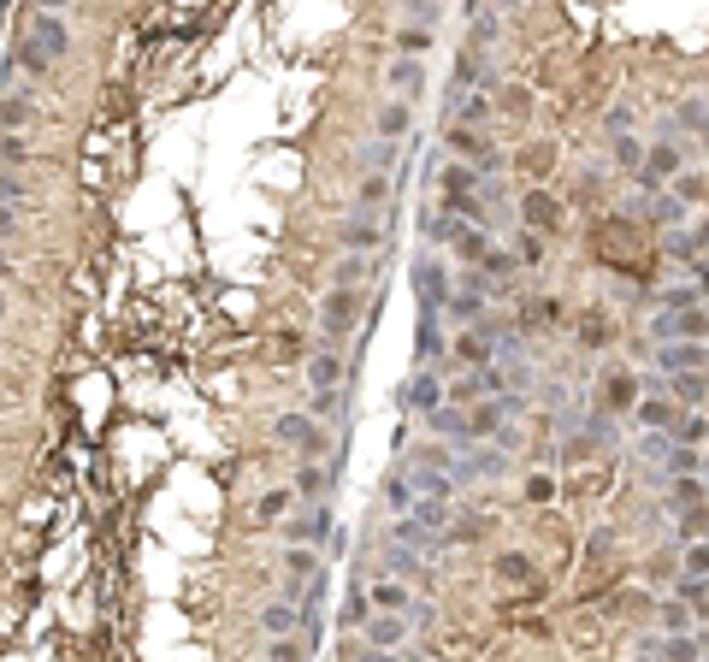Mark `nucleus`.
<instances>
[{"label":"nucleus","instance_id":"obj_27","mask_svg":"<svg viewBox=\"0 0 709 662\" xmlns=\"http://www.w3.org/2000/svg\"><path fill=\"white\" fill-rule=\"evenodd\" d=\"M290 503H296V491H290V485H272V491H260L255 521H260V527H284V521H290Z\"/></svg>","mask_w":709,"mask_h":662},{"label":"nucleus","instance_id":"obj_30","mask_svg":"<svg viewBox=\"0 0 709 662\" xmlns=\"http://www.w3.org/2000/svg\"><path fill=\"white\" fill-rule=\"evenodd\" d=\"M674 538H680V550H686V544H704V538H709V503H698V509H680Z\"/></svg>","mask_w":709,"mask_h":662},{"label":"nucleus","instance_id":"obj_6","mask_svg":"<svg viewBox=\"0 0 709 662\" xmlns=\"http://www.w3.org/2000/svg\"><path fill=\"white\" fill-rule=\"evenodd\" d=\"M302 373H308V391H314V397H337V391L349 385V361H343V349H308Z\"/></svg>","mask_w":709,"mask_h":662},{"label":"nucleus","instance_id":"obj_11","mask_svg":"<svg viewBox=\"0 0 709 662\" xmlns=\"http://www.w3.org/2000/svg\"><path fill=\"white\" fill-rule=\"evenodd\" d=\"M420 597H414V586L408 580H390V574H373L367 580V609L373 615H408Z\"/></svg>","mask_w":709,"mask_h":662},{"label":"nucleus","instance_id":"obj_8","mask_svg":"<svg viewBox=\"0 0 709 662\" xmlns=\"http://www.w3.org/2000/svg\"><path fill=\"white\" fill-rule=\"evenodd\" d=\"M349 639H361V645H373V651H402V645L414 639V621H408V615H367L361 633H349Z\"/></svg>","mask_w":709,"mask_h":662},{"label":"nucleus","instance_id":"obj_37","mask_svg":"<svg viewBox=\"0 0 709 662\" xmlns=\"http://www.w3.org/2000/svg\"><path fill=\"white\" fill-rule=\"evenodd\" d=\"M497 574H503L509 586H532V556H520V550H503V556H497Z\"/></svg>","mask_w":709,"mask_h":662},{"label":"nucleus","instance_id":"obj_29","mask_svg":"<svg viewBox=\"0 0 709 662\" xmlns=\"http://www.w3.org/2000/svg\"><path fill=\"white\" fill-rule=\"evenodd\" d=\"M314 426H320L314 414H296V408H290V414H278V420H272V438H278L284 450H302V438H308Z\"/></svg>","mask_w":709,"mask_h":662},{"label":"nucleus","instance_id":"obj_40","mask_svg":"<svg viewBox=\"0 0 709 662\" xmlns=\"http://www.w3.org/2000/svg\"><path fill=\"white\" fill-rule=\"evenodd\" d=\"M609 160H615V166H627V172H639V166H645V148H639V136H615Z\"/></svg>","mask_w":709,"mask_h":662},{"label":"nucleus","instance_id":"obj_25","mask_svg":"<svg viewBox=\"0 0 709 662\" xmlns=\"http://www.w3.org/2000/svg\"><path fill=\"white\" fill-rule=\"evenodd\" d=\"M390 196H396L390 178H361V184H355V213H361V219H385Z\"/></svg>","mask_w":709,"mask_h":662},{"label":"nucleus","instance_id":"obj_33","mask_svg":"<svg viewBox=\"0 0 709 662\" xmlns=\"http://www.w3.org/2000/svg\"><path fill=\"white\" fill-rule=\"evenodd\" d=\"M18 125H30V89H12V95L0 101V131L18 136Z\"/></svg>","mask_w":709,"mask_h":662},{"label":"nucleus","instance_id":"obj_45","mask_svg":"<svg viewBox=\"0 0 709 662\" xmlns=\"http://www.w3.org/2000/svg\"><path fill=\"white\" fill-rule=\"evenodd\" d=\"M479 272H485V278H509V272H515V255L491 243V255H485V266H479Z\"/></svg>","mask_w":709,"mask_h":662},{"label":"nucleus","instance_id":"obj_12","mask_svg":"<svg viewBox=\"0 0 709 662\" xmlns=\"http://www.w3.org/2000/svg\"><path fill=\"white\" fill-rule=\"evenodd\" d=\"M414 284H420V308L426 314H438L450 302V266L438 261V255H420L414 261Z\"/></svg>","mask_w":709,"mask_h":662},{"label":"nucleus","instance_id":"obj_22","mask_svg":"<svg viewBox=\"0 0 709 662\" xmlns=\"http://www.w3.org/2000/svg\"><path fill=\"white\" fill-rule=\"evenodd\" d=\"M385 83L408 101V107H414V95L426 89V60H402V54H396V60L385 66Z\"/></svg>","mask_w":709,"mask_h":662},{"label":"nucleus","instance_id":"obj_14","mask_svg":"<svg viewBox=\"0 0 709 662\" xmlns=\"http://www.w3.org/2000/svg\"><path fill=\"white\" fill-rule=\"evenodd\" d=\"M408 473H438V479H461V456H455L450 444H438V438H432V444H414V450H408ZM461 485H467V479H461Z\"/></svg>","mask_w":709,"mask_h":662},{"label":"nucleus","instance_id":"obj_38","mask_svg":"<svg viewBox=\"0 0 709 662\" xmlns=\"http://www.w3.org/2000/svg\"><path fill=\"white\" fill-rule=\"evenodd\" d=\"M444 355V337H438V314H420V367H432Z\"/></svg>","mask_w":709,"mask_h":662},{"label":"nucleus","instance_id":"obj_3","mask_svg":"<svg viewBox=\"0 0 709 662\" xmlns=\"http://www.w3.org/2000/svg\"><path fill=\"white\" fill-rule=\"evenodd\" d=\"M485 302H491L485 272H467V278H461V290H450V302L438 308V320H450L455 331H473V326H485Z\"/></svg>","mask_w":709,"mask_h":662},{"label":"nucleus","instance_id":"obj_20","mask_svg":"<svg viewBox=\"0 0 709 662\" xmlns=\"http://www.w3.org/2000/svg\"><path fill=\"white\" fill-rule=\"evenodd\" d=\"M379 266H385V255H379V261H367V255H337V261H331V290H361Z\"/></svg>","mask_w":709,"mask_h":662},{"label":"nucleus","instance_id":"obj_42","mask_svg":"<svg viewBox=\"0 0 709 662\" xmlns=\"http://www.w3.org/2000/svg\"><path fill=\"white\" fill-rule=\"evenodd\" d=\"M698 503H709L704 479H674V509H698Z\"/></svg>","mask_w":709,"mask_h":662},{"label":"nucleus","instance_id":"obj_36","mask_svg":"<svg viewBox=\"0 0 709 662\" xmlns=\"http://www.w3.org/2000/svg\"><path fill=\"white\" fill-rule=\"evenodd\" d=\"M308 657H314L308 639H266V657L260 662H308Z\"/></svg>","mask_w":709,"mask_h":662},{"label":"nucleus","instance_id":"obj_7","mask_svg":"<svg viewBox=\"0 0 709 662\" xmlns=\"http://www.w3.org/2000/svg\"><path fill=\"white\" fill-rule=\"evenodd\" d=\"M450 355L467 367V373H485V367L497 361V331H491V326L455 331V337H450Z\"/></svg>","mask_w":709,"mask_h":662},{"label":"nucleus","instance_id":"obj_46","mask_svg":"<svg viewBox=\"0 0 709 662\" xmlns=\"http://www.w3.org/2000/svg\"><path fill=\"white\" fill-rule=\"evenodd\" d=\"M24 201V178L18 172H0V207H18Z\"/></svg>","mask_w":709,"mask_h":662},{"label":"nucleus","instance_id":"obj_23","mask_svg":"<svg viewBox=\"0 0 709 662\" xmlns=\"http://www.w3.org/2000/svg\"><path fill=\"white\" fill-rule=\"evenodd\" d=\"M520 219H526V231H556L562 225V207H556V196H544V190H526L520 196Z\"/></svg>","mask_w":709,"mask_h":662},{"label":"nucleus","instance_id":"obj_44","mask_svg":"<svg viewBox=\"0 0 709 662\" xmlns=\"http://www.w3.org/2000/svg\"><path fill=\"white\" fill-rule=\"evenodd\" d=\"M278 361H308V337L302 331H278Z\"/></svg>","mask_w":709,"mask_h":662},{"label":"nucleus","instance_id":"obj_53","mask_svg":"<svg viewBox=\"0 0 709 662\" xmlns=\"http://www.w3.org/2000/svg\"><path fill=\"white\" fill-rule=\"evenodd\" d=\"M6 266H12V255H6V249H0V272H6Z\"/></svg>","mask_w":709,"mask_h":662},{"label":"nucleus","instance_id":"obj_47","mask_svg":"<svg viewBox=\"0 0 709 662\" xmlns=\"http://www.w3.org/2000/svg\"><path fill=\"white\" fill-rule=\"evenodd\" d=\"M550 497H556V479H550V473L526 479V503H550Z\"/></svg>","mask_w":709,"mask_h":662},{"label":"nucleus","instance_id":"obj_50","mask_svg":"<svg viewBox=\"0 0 709 662\" xmlns=\"http://www.w3.org/2000/svg\"><path fill=\"white\" fill-rule=\"evenodd\" d=\"M12 231H18V207H0V243H6Z\"/></svg>","mask_w":709,"mask_h":662},{"label":"nucleus","instance_id":"obj_41","mask_svg":"<svg viewBox=\"0 0 709 662\" xmlns=\"http://www.w3.org/2000/svg\"><path fill=\"white\" fill-rule=\"evenodd\" d=\"M674 119H680L686 131L709 136V101H680V107H674Z\"/></svg>","mask_w":709,"mask_h":662},{"label":"nucleus","instance_id":"obj_31","mask_svg":"<svg viewBox=\"0 0 709 662\" xmlns=\"http://www.w3.org/2000/svg\"><path fill=\"white\" fill-rule=\"evenodd\" d=\"M390 544H402V550H414V556H432V550H438V538L420 527V521H396V527H390Z\"/></svg>","mask_w":709,"mask_h":662},{"label":"nucleus","instance_id":"obj_32","mask_svg":"<svg viewBox=\"0 0 709 662\" xmlns=\"http://www.w3.org/2000/svg\"><path fill=\"white\" fill-rule=\"evenodd\" d=\"M668 438H674V444H686V450H704V444H709V414H680Z\"/></svg>","mask_w":709,"mask_h":662},{"label":"nucleus","instance_id":"obj_34","mask_svg":"<svg viewBox=\"0 0 709 662\" xmlns=\"http://www.w3.org/2000/svg\"><path fill=\"white\" fill-rule=\"evenodd\" d=\"M361 166H367V178H390V166H396V142H379V136H373V142L361 148Z\"/></svg>","mask_w":709,"mask_h":662},{"label":"nucleus","instance_id":"obj_16","mask_svg":"<svg viewBox=\"0 0 709 662\" xmlns=\"http://www.w3.org/2000/svg\"><path fill=\"white\" fill-rule=\"evenodd\" d=\"M343 255H367V261L385 255V219H361V213H355V219L343 225Z\"/></svg>","mask_w":709,"mask_h":662},{"label":"nucleus","instance_id":"obj_43","mask_svg":"<svg viewBox=\"0 0 709 662\" xmlns=\"http://www.w3.org/2000/svg\"><path fill=\"white\" fill-rule=\"evenodd\" d=\"M396 48H402V60H420V54H426V48H432V30H414V24H408V30H402V42H396Z\"/></svg>","mask_w":709,"mask_h":662},{"label":"nucleus","instance_id":"obj_26","mask_svg":"<svg viewBox=\"0 0 709 662\" xmlns=\"http://www.w3.org/2000/svg\"><path fill=\"white\" fill-rule=\"evenodd\" d=\"M633 408H639V426L662 432V438H668V432H674V420H680V408H674V402L662 397V391H645V397L633 402Z\"/></svg>","mask_w":709,"mask_h":662},{"label":"nucleus","instance_id":"obj_35","mask_svg":"<svg viewBox=\"0 0 709 662\" xmlns=\"http://www.w3.org/2000/svg\"><path fill=\"white\" fill-rule=\"evenodd\" d=\"M680 568H686V574H680L686 586H704V580H709V538H704V544H686V550H680Z\"/></svg>","mask_w":709,"mask_h":662},{"label":"nucleus","instance_id":"obj_48","mask_svg":"<svg viewBox=\"0 0 709 662\" xmlns=\"http://www.w3.org/2000/svg\"><path fill=\"white\" fill-rule=\"evenodd\" d=\"M603 125H609L615 136H627V125H633V107H627V101H621V107H609V119H603Z\"/></svg>","mask_w":709,"mask_h":662},{"label":"nucleus","instance_id":"obj_1","mask_svg":"<svg viewBox=\"0 0 709 662\" xmlns=\"http://www.w3.org/2000/svg\"><path fill=\"white\" fill-rule=\"evenodd\" d=\"M71 48V30H65L54 12H30V42H24V71H48Z\"/></svg>","mask_w":709,"mask_h":662},{"label":"nucleus","instance_id":"obj_51","mask_svg":"<svg viewBox=\"0 0 709 662\" xmlns=\"http://www.w3.org/2000/svg\"><path fill=\"white\" fill-rule=\"evenodd\" d=\"M450 538H455V544H473V538H479V521H461V527H455Z\"/></svg>","mask_w":709,"mask_h":662},{"label":"nucleus","instance_id":"obj_4","mask_svg":"<svg viewBox=\"0 0 709 662\" xmlns=\"http://www.w3.org/2000/svg\"><path fill=\"white\" fill-rule=\"evenodd\" d=\"M656 343H709V308H662L650 320Z\"/></svg>","mask_w":709,"mask_h":662},{"label":"nucleus","instance_id":"obj_17","mask_svg":"<svg viewBox=\"0 0 709 662\" xmlns=\"http://www.w3.org/2000/svg\"><path fill=\"white\" fill-rule=\"evenodd\" d=\"M402 408H414V414H426V420H432V414L444 408V385H438V373H432V367H420V373L408 379V391H402Z\"/></svg>","mask_w":709,"mask_h":662},{"label":"nucleus","instance_id":"obj_28","mask_svg":"<svg viewBox=\"0 0 709 662\" xmlns=\"http://www.w3.org/2000/svg\"><path fill=\"white\" fill-rule=\"evenodd\" d=\"M385 509L396 515V521H408V515L420 509V491H414L408 473H390V479H385Z\"/></svg>","mask_w":709,"mask_h":662},{"label":"nucleus","instance_id":"obj_10","mask_svg":"<svg viewBox=\"0 0 709 662\" xmlns=\"http://www.w3.org/2000/svg\"><path fill=\"white\" fill-rule=\"evenodd\" d=\"M656 373L674 379V373H704L709 379V343H656Z\"/></svg>","mask_w":709,"mask_h":662},{"label":"nucleus","instance_id":"obj_9","mask_svg":"<svg viewBox=\"0 0 709 662\" xmlns=\"http://www.w3.org/2000/svg\"><path fill=\"white\" fill-rule=\"evenodd\" d=\"M650 391H662L680 414H704V408H709V379H704V373H674V379H656Z\"/></svg>","mask_w":709,"mask_h":662},{"label":"nucleus","instance_id":"obj_54","mask_svg":"<svg viewBox=\"0 0 709 662\" xmlns=\"http://www.w3.org/2000/svg\"><path fill=\"white\" fill-rule=\"evenodd\" d=\"M692 243H704V249H709V225H704V237H692Z\"/></svg>","mask_w":709,"mask_h":662},{"label":"nucleus","instance_id":"obj_15","mask_svg":"<svg viewBox=\"0 0 709 662\" xmlns=\"http://www.w3.org/2000/svg\"><path fill=\"white\" fill-rule=\"evenodd\" d=\"M260 639H302V609L296 603H284V597H272V603H260Z\"/></svg>","mask_w":709,"mask_h":662},{"label":"nucleus","instance_id":"obj_19","mask_svg":"<svg viewBox=\"0 0 709 662\" xmlns=\"http://www.w3.org/2000/svg\"><path fill=\"white\" fill-rule=\"evenodd\" d=\"M485 119H491V95L485 89H461L455 107L444 113V125H461V131H485Z\"/></svg>","mask_w":709,"mask_h":662},{"label":"nucleus","instance_id":"obj_5","mask_svg":"<svg viewBox=\"0 0 709 662\" xmlns=\"http://www.w3.org/2000/svg\"><path fill=\"white\" fill-rule=\"evenodd\" d=\"M355 302H361V290H325L320 296V349H343V337L355 326Z\"/></svg>","mask_w":709,"mask_h":662},{"label":"nucleus","instance_id":"obj_52","mask_svg":"<svg viewBox=\"0 0 709 662\" xmlns=\"http://www.w3.org/2000/svg\"><path fill=\"white\" fill-rule=\"evenodd\" d=\"M6 308H12V296H6V290H0V320H6Z\"/></svg>","mask_w":709,"mask_h":662},{"label":"nucleus","instance_id":"obj_24","mask_svg":"<svg viewBox=\"0 0 709 662\" xmlns=\"http://www.w3.org/2000/svg\"><path fill=\"white\" fill-rule=\"evenodd\" d=\"M414 131V107L408 101H379V113H373V136L379 142H396V136Z\"/></svg>","mask_w":709,"mask_h":662},{"label":"nucleus","instance_id":"obj_21","mask_svg":"<svg viewBox=\"0 0 709 662\" xmlns=\"http://www.w3.org/2000/svg\"><path fill=\"white\" fill-rule=\"evenodd\" d=\"M290 491L314 509V503H325L331 497V467H320V462H302L296 473H290Z\"/></svg>","mask_w":709,"mask_h":662},{"label":"nucleus","instance_id":"obj_49","mask_svg":"<svg viewBox=\"0 0 709 662\" xmlns=\"http://www.w3.org/2000/svg\"><path fill=\"white\" fill-rule=\"evenodd\" d=\"M0 154H6V166H18L24 160V136H0Z\"/></svg>","mask_w":709,"mask_h":662},{"label":"nucleus","instance_id":"obj_18","mask_svg":"<svg viewBox=\"0 0 709 662\" xmlns=\"http://www.w3.org/2000/svg\"><path fill=\"white\" fill-rule=\"evenodd\" d=\"M656 633H662V639H674V633H704V627H698V615H692V603H686V597L668 592L662 603H656Z\"/></svg>","mask_w":709,"mask_h":662},{"label":"nucleus","instance_id":"obj_13","mask_svg":"<svg viewBox=\"0 0 709 662\" xmlns=\"http://www.w3.org/2000/svg\"><path fill=\"white\" fill-rule=\"evenodd\" d=\"M680 166H686L680 142H650V148H645V166H639V184H645V190H662L668 178H680Z\"/></svg>","mask_w":709,"mask_h":662},{"label":"nucleus","instance_id":"obj_39","mask_svg":"<svg viewBox=\"0 0 709 662\" xmlns=\"http://www.w3.org/2000/svg\"><path fill=\"white\" fill-rule=\"evenodd\" d=\"M639 402V379L633 373H609V408H633Z\"/></svg>","mask_w":709,"mask_h":662},{"label":"nucleus","instance_id":"obj_2","mask_svg":"<svg viewBox=\"0 0 709 662\" xmlns=\"http://www.w3.org/2000/svg\"><path fill=\"white\" fill-rule=\"evenodd\" d=\"M278 532H284V550H331L337 544V515H331V503H314Z\"/></svg>","mask_w":709,"mask_h":662}]
</instances>
